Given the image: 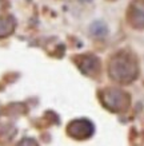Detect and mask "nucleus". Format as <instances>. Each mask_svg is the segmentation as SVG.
<instances>
[{
	"label": "nucleus",
	"instance_id": "obj_1",
	"mask_svg": "<svg viewBox=\"0 0 144 146\" xmlns=\"http://www.w3.org/2000/svg\"><path fill=\"white\" fill-rule=\"evenodd\" d=\"M109 78L118 83L128 84L139 75V64L136 58L130 52L122 51L111 58L108 64Z\"/></svg>",
	"mask_w": 144,
	"mask_h": 146
},
{
	"label": "nucleus",
	"instance_id": "obj_2",
	"mask_svg": "<svg viewBox=\"0 0 144 146\" xmlns=\"http://www.w3.org/2000/svg\"><path fill=\"white\" fill-rule=\"evenodd\" d=\"M101 103L109 111L122 113L130 107L131 98L126 91L120 89H105L101 91Z\"/></svg>",
	"mask_w": 144,
	"mask_h": 146
},
{
	"label": "nucleus",
	"instance_id": "obj_3",
	"mask_svg": "<svg viewBox=\"0 0 144 146\" xmlns=\"http://www.w3.org/2000/svg\"><path fill=\"white\" fill-rule=\"evenodd\" d=\"M68 133L71 137L76 138V139H87L93 134V125L91 121L80 118V119H75L68 125Z\"/></svg>",
	"mask_w": 144,
	"mask_h": 146
},
{
	"label": "nucleus",
	"instance_id": "obj_4",
	"mask_svg": "<svg viewBox=\"0 0 144 146\" xmlns=\"http://www.w3.org/2000/svg\"><path fill=\"white\" fill-rule=\"evenodd\" d=\"M128 23L136 30H144V0H133L127 12Z\"/></svg>",
	"mask_w": 144,
	"mask_h": 146
},
{
	"label": "nucleus",
	"instance_id": "obj_5",
	"mask_svg": "<svg viewBox=\"0 0 144 146\" xmlns=\"http://www.w3.org/2000/svg\"><path fill=\"white\" fill-rule=\"evenodd\" d=\"M79 70L88 76H95L100 71V60L99 58L91 54H85L78 58Z\"/></svg>",
	"mask_w": 144,
	"mask_h": 146
},
{
	"label": "nucleus",
	"instance_id": "obj_6",
	"mask_svg": "<svg viewBox=\"0 0 144 146\" xmlns=\"http://www.w3.org/2000/svg\"><path fill=\"white\" fill-rule=\"evenodd\" d=\"M15 19L12 16H5V18H0V38H5V36L11 35L15 30Z\"/></svg>",
	"mask_w": 144,
	"mask_h": 146
},
{
	"label": "nucleus",
	"instance_id": "obj_7",
	"mask_svg": "<svg viewBox=\"0 0 144 146\" xmlns=\"http://www.w3.org/2000/svg\"><path fill=\"white\" fill-rule=\"evenodd\" d=\"M89 31L96 38H103V36L108 34V26L104 22H101V20H95L89 26Z\"/></svg>",
	"mask_w": 144,
	"mask_h": 146
},
{
	"label": "nucleus",
	"instance_id": "obj_8",
	"mask_svg": "<svg viewBox=\"0 0 144 146\" xmlns=\"http://www.w3.org/2000/svg\"><path fill=\"white\" fill-rule=\"evenodd\" d=\"M19 146H37V143H36L32 138H26V139H23V141L20 142Z\"/></svg>",
	"mask_w": 144,
	"mask_h": 146
},
{
	"label": "nucleus",
	"instance_id": "obj_9",
	"mask_svg": "<svg viewBox=\"0 0 144 146\" xmlns=\"http://www.w3.org/2000/svg\"><path fill=\"white\" fill-rule=\"evenodd\" d=\"M4 8V0H0V11Z\"/></svg>",
	"mask_w": 144,
	"mask_h": 146
},
{
	"label": "nucleus",
	"instance_id": "obj_10",
	"mask_svg": "<svg viewBox=\"0 0 144 146\" xmlns=\"http://www.w3.org/2000/svg\"><path fill=\"white\" fill-rule=\"evenodd\" d=\"M79 1H82V3H89V1H92V0H79Z\"/></svg>",
	"mask_w": 144,
	"mask_h": 146
}]
</instances>
